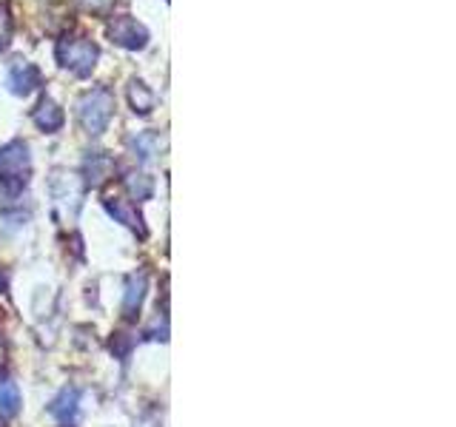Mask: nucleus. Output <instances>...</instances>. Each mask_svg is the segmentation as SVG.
Listing matches in <instances>:
<instances>
[{
	"label": "nucleus",
	"mask_w": 456,
	"mask_h": 427,
	"mask_svg": "<svg viewBox=\"0 0 456 427\" xmlns=\"http://www.w3.org/2000/svg\"><path fill=\"white\" fill-rule=\"evenodd\" d=\"M57 63H61L63 68H69L71 75L77 77H89L94 66H97V57H100V49L94 46V43L89 37H75V35H66L57 40Z\"/></svg>",
	"instance_id": "f257e3e1"
},
{
	"label": "nucleus",
	"mask_w": 456,
	"mask_h": 427,
	"mask_svg": "<svg viewBox=\"0 0 456 427\" xmlns=\"http://www.w3.org/2000/svg\"><path fill=\"white\" fill-rule=\"evenodd\" d=\"M28 168H32V160H28L26 142L14 140L0 149V185H4L6 194H20L26 189Z\"/></svg>",
	"instance_id": "f03ea898"
},
{
	"label": "nucleus",
	"mask_w": 456,
	"mask_h": 427,
	"mask_svg": "<svg viewBox=\"0 0 456 427\" xmlns=\"http://www.w3.org/2000/svg\"><path fill=\"white\" fill-rule=\"evenodd\" d=\"M111 114H114V94L109 89H92L80 97L77 103V117L80 125L86 128L89 134H103L106 125L111 123Z\"/></svg>",
	"instance_id": "7ed1b4c3"
},
{
	"label": "nucleus",
	"mask_w": 456,
	"mask_h": 427,
	"mask_svg": "<svg viewBox=\"0 0 456 427\" xmlns=\"http://www.w3.org/2000/svg\"><path fill=\"white\" fill-rule=\"evenodd\" d=\"M52 197L61 211L66 214H77L80 199H83V180L77 174H69V171H54L49 180Z\"/></svg>",
	"instance_id": "20e7f679"
},
{
	"label": "nucleus",
	"mask_w": 456,
	"mask_h": 427,
	"mask_svg": "<svg viewBox=\"0 0 456 427\" xmlns=\"http://www.w3.org/2000/svg\"><path fill=\"white\" fill-rule=\"evenodd\" d=\"M106 32L111 37V43H118V46L123 49H146V43H149V32H146V26L137 23L134 18H128V14H123V18H114L109 26H106Z\"/></svg>",
	"instance_id": "39448f33"
},
{
	"label": "nucleus",
	"mask_w": 456,
	"mask_h": 427,
	"mask_svg": "<svg viewBox=\"0 0 456 427\" xmlns=\"http://www.w3.org/2000/svg\"><path fill=\"white\" fill-rule=\"evenodd\" d=\"M9 85L14 94H32L40 85V71L28 60H12L9 66Z\"/></svg>",
	"instance_id": "423d86ee"
},
{
	"label": "nucleus",
	"mask_w": 456,
	"mask_h": 427,
	"mask_svg": "<svg viewBox=\"0 0 456 427\" xmlns=\"http://www.w3.org/2000/svg\"><path fill=\"white\" fill-rule=\"evenodd\" d=\"M118 165L109 154H92L89 160H86V185H92V189H100V185H106Z\"/></svg>",
	"instance_id": "0eeeda50"
},
{
	"label": "nucleus",
	"mask_w": 456,
	"mask_h": 427,
	"mask_svg": "<svg viewBox=\"0 0 456 427\" xmlns=\"http://www.w3.org/2000/svg\"><path fill=\"white\" fill-rule=\"evenodd\" d=\"M106 208H109V214L118 222H123V225H128V228H134L137 234H146V225H142V217H140V211L128 203V199H120V197H111V199H106Z\"/></svg>",
	"instance_id": "6e6552de"
},
{
	"label": "nucleus",
	"mask_w": 456,
	"mask_h": 427,
	"mask_svg": "<svg viewBox=\"0 0 456 427\" xmlns=\"http://www.w3.org/2000/svg\"><path fill=\"white\" fill-rule=\"evenodd\" d=\"M32 120L37 123V128H43V132H57V128L63 125V109H57L54 100H40V106L35 109Z\"/></svg>",
	"instance_id": "1a4fd4ad"
},
{
	"label": "nucleus",
	"mask_w": 456,
	"mask_h": 427,
	"mask_svg": "<svg viewBox=\"0 0 456 427\" xmlns=\"http://www.w3.org/2000/svg\"><path fill=\"white\" fill-rule=\"evenodd\" d=\"M49 410H52V416H54V419L71 422V419H75V413H77V391H75V388H66V391L49 405Z\"/></svg>",
	"instance_id": "9d476101"
},
{
	"label": "nucleus",
	"mask_w": 456,
	"mask_h": 427,
	"mask_svg": "<svg viewBox=\"0 0 456 427\" xmlns=\"http://www.w3.org/2000/svg\"><path fill=\"white\" fill-rule=\"evenodd\" d=\"M142 296H146V277H132L126 285V299H123V313L126 317H134V313L140 310V302Z\"/></svg>",
	"instance_id": "9b49d317"
},
{
	"label": "nucleus",
	"mask_w": 456,
	"mask_h": 427,
	"mask_svg": "<svg viewBox=\"0 0 456 427\" xmlns=\"http://www.w3.org/2000/svg\"><path fill=\"white\" fill-rule=\"evenodd\" d=\"M128 103H132L137 114H149L154 109V94L142 80H132V85H128Z\"/></svg>",
	"instance_id": "f8f14e48"
},
{
	"label": "nucleus",
	"mask_w": 456,
	"mask_h": 427,
	"mask_svg": "<svg viewBox=\"0 0 456 427\" xmlns=\"http://www.w3.org/2000/svg\"><path fill=\"white\" fill-rule=\"evenodd\" d=\"M20 407V391L14 382H0V416L9 419Z\"/></svg>",
	"instance_id": "ddd939ff"
},
{
	"label": "nucleus",
	"mask_w": 456,
	"mask_h": 427,
	"mask_svg": "<svg viewBox=\"0 0 456 427\" xmlns=\"http://www.w3.org/2000/svg\"><path fill=\"white\" fill-rule=\"evenodd\" d=\"M126 191L132 194L134 199H149L151 197V191H154V182H151V177L149 174H128L126 177Z\"/></svg>",
	"instance_id": "4468645a"
},
{
	"label": "nucleus",
	"mask_w": 456,
	"mask_h": 427,
	"mask_svg": "<svg viewBox=\"0 0 456 427\" xmlns=\"http://www.w3.org/2000/svg\"><path fill=\"white\" fill-rule=\"evenodd\" d=\"M132 146H134V154L140 157V160H151V157L160 151V137H157V134H140Z\"/></svg>",
	"instance_id": "2eb2a0df"
},
{
	"label": "nucleus",
	"mask_w": 456,
	"mask_h": 427,
	"mask_svg": "<svg viewBox=\"0 0 456 427\" xmlns=\"http://www.w3.org/2000/svg\"><path fill=\"white\" fill-rule=\"evenodd\" d=\"M12 28H14V23H12V12H9L6 4H0V46H6V43H9Z\"/></svg>",
	"instance_id": "dca6fc26"
},
{
	"label": "nucleus",
	"mask_w": 456,
	"mask_h": 427,
	"mask_svg": "<svg viewBox=\"0 0 456 427\" xmlns=\"http://www.w3.org/2000/svg\"><path fill=\"white\" fill-rule=\"evenodd\" d=\"M77 6L83 12H89V14H109L111 6H114V0H77Z\"/></svg>",
	"instance_id": "f3484780"
},
{
	"label": "nucleus",
	"mask_w": 456,
	"mask_h": 427,
	"mask_svg": "<svg viewBox=\"0 0 456 427\" xmlns=\"http://www.w3.org/2000/svg\"><path fill=\"white\" fill-rule=\"evenodd\" d=\"M6 362V348H4V342H0V365Z\"/></svg>",
	"instance_id": "a211bd4d"
},
{
	"label": "nucleus",
	"mask_w": 456,
	"mask_h": 427,
	"mask_svg": "<svg viewBox=\"0 0 456 427\" xmlns=\"http://www.w3.org/2000/svg\"><path fill=\"white\" fill-rule=\"evenodd\" d=\"M4 288H6V277H4V270H0V294H4Z\"/></svg>",
	"instance_id": "6ab92c4d"
}]
</instances>
